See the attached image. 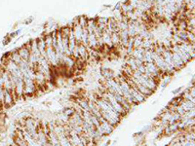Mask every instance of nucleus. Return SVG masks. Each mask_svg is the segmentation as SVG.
Instances as JSON below:
<instances>
[{"mask_svg": "<svg viewBox=\"0 0 195 146\" xmlns=\"http://www.w3.org/2000/svg\"><path fill=\"white\" fill-rule=\"evenodd\" d=\"M62 32V47H64L65 55L67 56H71L68 49V34H69V26H65L61 28Z\"/></svg>", "mask_w": 195, "mask_h": 146, "instance_id": "obj_1", "label": "nucleus"}, {"mask_svg": "<svg viewBox=\"0 0 195 146\" xmlns=\"http://www.w3.org/2000/svg\"><path fill=\"white\" fill-rule=\"evenodd\" d=\"M130 94H131L132 97H133L134 102H135L136 105H138L139 103L143 102V101L145 100V98H146L145 96H143V95L140 93V92H139V90L137 89V87H131Z\"/></svg>", "mask_w": 195, "mask_h": 146, "instance_id": "obj_2", "label": "nucleus"}, {"mask_svg": "<svg viewBox=\"0 0 195 146\" xmlns=\"http://www.w3.org/2000/svg\"><path fill=\"white\" fill-rule=\"evenodd\" d=\"M16 102V99L11 92H9L4 89V99H3V106L4 108H9Z\"/></svg>", "mask_w": 195, "mask_h": 146, "instance_id": "obj_3", "label": "nucleus"}, {"mask_svg": "<svg viewBox=\"0 0 195 146\" xmlns=\"http://www.w3.org/2000/svg\"><path fill=\"white\" fill-rule=\"evenodd\" d=\"M171 52H172V51H171ZM172 61H173L174 67H175L176 70L182 69V68L185 65V63L181 59V56H179L176 52H172Z\"/></svg>", "mask_w": 195, "mask_h": 146, "instance_id": "obj_4", "label": "nucleus"}, {"mask_svg": "<svg viewBox=\"0 0 195 146\" xmlns=\"http://www.w3.org/2000/svg\"><path fill=\"white\" fill-rule=\"evenodd\" d=\"M18 52H19L21 58H22L23 61H28L29 56H30V46H29V43L25 44V45L21 47L20 49H18Z\"/></svg>", "mask_w": 195, "mask_h": 146, "instance_id": "obj_5", "label": "nucleus"}, {"mask_svg": "<svg viewBox=\"0 0 195 146\" xmlns=\"http://www.w3.org/2000/svg\"><path fill=\"white\" fill-rule=\"evenodd\" d=\"M101 77L104 78L106 80H107V79H114L115 76H116L115 73H114V71L111 70L108 67H104V66L101 67Z\"/></svg>", "mask_w": 195, "mask_h": 146, "instance_id": "obj_6", "label": "nucleus"}, {"mask_svg": "<svg viewBox=\"0 0 195 146\" xmlns=\"http://www.w3.org/2000/svg\"><path fill=\"white\" fill-rule=\"evenodd\" d=\"M77 50H78V54H79V58L82 59L83 61H87V59L89 58V53L87 51V48L83 45L82 43L80 44H76Z\"/></svg>", "mask_w": 195, "mask_h": 146, "instance_id": "obj_7", "label": "nucleus"}, {"mask_svg": "<svg viewBox=\"0 0 195 146\" xmlns=\"http://www.w3.org/2000/svg\"><path fill=\"white\" fill-rule=\"evenodd\" d=\"M37 45H38V50H39V52H40L41 56L44 59H46V44H45L44 35L37 38Z\"/></svg>", "mask_w": 195, "mask_h": 146, "instance_id": "obj_8", "label": "nucleus"}, {"mask_svg": "<svg viewBox=\"0 0 195 146\" xmlns=\"http://www.w3.org/2000/svg\"><path fill=\"white\" fill-rule=\"evenodd\" d=\"M29 46H30V54L34 55L36 58L40 59L41 55H40V52H39V50H38L37 39H33L31 42H29Z\"/></svg>", "mask_w": 195, "mask_h": 146, "instance_id": "obj_9", "label": "nucleus"}, {"mask_svg": "<svg viewBox=\"0 0 195 146\" xmlns=\"http://www.w3.org/2000/svg\"><path fill=\"white\" fill-rule=\"evenodd\" d=\"M101 37H103V42L104 45H106L108 48L112 49L113 47V44H112V41H111V36H110V34L107 32L106 30H104L103 32V34H101Z\"/></svg>", "mask_w": 195, "mask_h": 146, "instance_id": "obj_10", "label": "nucleus"}, {"mask_svg": "<svg viewBox=\"0 0 195 146\" xmlns=\"http://www.w3.org/2000/svg\"><path fill=\"white\" fill-rule=\"evenodd\" d=\"M194 104L195 102H193V101H190V100H186V99H182V102L179 103V105H181L182 108L184 109L185 112L187 111H190V110L194 109Z\"/></svg>", "mask_w": 195, "mask_h": 146, "instance_id": "obj_11", "label": "nucleus"}, {"mask_svg": "<svg viewBox=\"0 0 195 146\" xmlns=\"http://www.w3.org/2000/svg\"><path fill=\"white\" fill-rule=\"evenodd\" d=\"M143 54H145V49L143 48H138V49H134L133 52H132L131 56H133L135 59H140V61H143ZM145 62V61H143Z\"/></svg>", "mask_w": 195, "mask_h": 146, "instance_id": "obj_12", "label": "nucleus"}, {"mask_svg": "<svg viewBox=\"0 0 195 146\" xmlns=\"http://www.w3.org/2000/svg\"><path fill=\"white\" fill-rule=\"evenodd\" d=\"M134 84L136 85V87H137L138 90H139V92H140L143 96L148 97V96H151L152 93H153V92H152L151 90H149L148 88H146V87H145V86L139 84V83H134Z\"/></svg>", "mask_w": 195, "mask_h": 146, "instance_id": "obj_13", "label": "nucleus"}, {"mask_svg": "<svg viewBox=\"0 0 195 146\" xmlns=\"http://www.w3.org/2000/svg\"><path fill=\"white\" fill-rule=\"evenodd\" d=\"M10 59L11 61H13L15 63H17L18 65L20 64V62L22 61V58H21L19 52H18V50H15L13 52L11 53V56H10Z\"/></svg>", "mask_w": 195, "mask_h": 146, "instance_id": "obj_14", "label": "nucleus"}, {"mask_svg": "<svg viewBox=\"0 0 195 146\" xmlns=\"http://www.w3.org/2000/svg\"><path fill=\"white\" fill-rule=\"evenodd\" d=\"M143 38L140 37V35H137V36H135L134 37V43H133L134 49L143 48Z\"/></svg>", "mask_w": 195, "mask_h": 146, "instance_id": "obj_15", "label": "nucleus"}, {"mask_svg": "<svg viewBox=\"0 0 195 146\" xmlns=\"http://www.w3.org/2000/svg\"><path fill=\"white\" fill-rule=\"evenodd\" d=\"M11 40H12V38L10 37V36H6L4 39H3V45H8L9 43L11 42Z\"/></svg>", "mask_w": 195, "mask_h": 146, "instance_id": "obj_16", "label": "nucleus"}, {"mask_svg": "<svg viewBox=\"0 0 195 146\" xmlns=\"http://www.w3.org/2000/svg\"><path fill=\"white\" fill-rule=\"evenodd\" d=\"M182 90V87H179V88L177 89V90H174V91H173V94H174V95H178V94L181 93Z\"/></svg>", "mask_w": 195, "mask_h": 146, "instance_id": "obj_17", "label": "nucleus"}, {"mask_svg": "<svg viewBox=\"0 0 195 146\" xmlns=\"http://www.w3.org/2000/svg\"><path fill=\"white\" fill-rule=\"evenodd\" d=\"M120 7H121V2H119L118 4H117V5L115 6L114 10H120Z\"/></svg>", "mask_w": 195, "mask_h": 146, "instance_id": "obj_18", "label": "nucleus"}, {"mask_svg": "<svg viewBox=\"0 0 195 146\" xmlns=\"http://www.w3.org/2000/svg\"><path fill=\"white\" fill-rule=\"evenodd\" d=\"M32 20H33V18L31 17V18H29V20H26V22L25 23H26V25H29V23H30L32 22Z\"/></svg>", "mask_w": 195, "mask_h": 146, "instance_id": "obj_19", "label": "nucleus"}, {"mask_svg": "<svg viewBox=\"0 0 195 146\" xmlns=\"http://www.w3.org/2000/svg\"><path fill=\"white\" fill-rule=\"evenodd\" d=\"M110 142H111L110 140H107V141H106V144H104V146H109V145H110Z\"/></svg>", "mask_w": 195, "mask_h": 146, "instance_id": "obj_20", "label": "nucleus"}]
</instances>
